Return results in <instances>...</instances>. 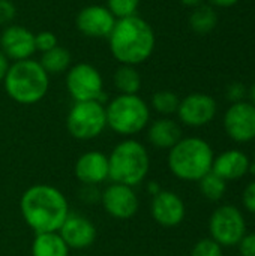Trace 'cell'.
Masks as SVG:
<instances>
[{"label": "cell", "instance_id": "26", "mask_svg": "<svg viewBox=\"0 0 255 256\" xmlns=\"http://www.w3.org/2000/svg\"><path fill=\"white\" fill-rule=\"evenodd\" d=\"M105 6L116 16V20H122L137 15L140 0H107Z\"/></svg>", "mask_w": 255, "mask_h": 256}, {"label": "cell", "instance_id": "21", "mask_svg": "<svg viewBox=\"0 0 255 256\" xmlns=\"http://www.w3.org/2000/svg\"><path fill=\"white\" fill-rule=\"evenodd\" d=\"M113 82L119 94H138L141 88V75L135 66L120 64L114 72Z\"/></svg>", "mask_w": 255, "mask_h": 256}, {"label": "cell", "instance_id": "24", "mask_svg": "<svg viewBox=\"0 0 255 256\" xmlns=\"http://www.w3.org/2000/svg\"><path fill=\"white\" fill-rule=\"evenodd\" d=\"M179 104H180V98L171 90H159L152 96L150 100V106L153 108V111H156L162 117H170L176 114Z\"/></svg>", "mask_w": 255, "mask_h": 256}, {"label": "cell", "instance_id": "8", "mask_svg": "<svg viewBox=\"0 0 255 256\" xmlns=\"http://www.w3.org/2000/svg\"><path fill=\"white\" fill-rule=\"evenodd\" d=\"M66 90L74 102L99 100L104 104V78L90 63H77L66 70Z\"/></svg>", "mask_w": 255, "mask_h": 256}, {"label": "cell", "instance_id": "16", "mask_svg": "<svg viewBox=\"0 0 255 256\" xmlns=\"http://www.w3.org/2000/svg\"><path fill=\"white\" fill-rule=\"evenodd\" d=\"M57 232L71 250L89 249L98 237L95 224L80 213H69Z\"/></svg>", "mask_w": 255, "mask_h": 256}, {"label": "cell", "instance_id": "30", "mask_svg": "<svg viewBox=\"0 0 255 256\" xmlns=\"http://www.w3.org/2000/svg\"><path fill=\"white\" fill-rule=\"evenodd\" d=\"M17 16V8L11 0H0V26H9Z\"/></svg>", "mask_w": 255, "mask_h": 256}, {"label": "cell", "instance_id": "5", "mask_svg": "<svg viewBox=\"0 0 255 256\" xmlns=\"http://www.w3.org/2000/svg\"><path fill=\"white\" fill-rule=\"evenodd\" d=\"M108 168L113 183L137 188L147 178L150 170L149 152L143 142L134 138H125L108 154Z\"/></svg>", "mask_w": 255, "mask_h": 256}, {"label": "cell", "instance_id": "36", "mask_svg": "<svg viewBox=\"0 0 255 256\" xmlns=\"http://www.w3.org/2000/svg\"><path fill=\"white\" fill-rule=\"evenodd\" d=\"M161 190H162V189H161V186H159V183H158V182H150V183H147V192H149V195H150V196L158 195Z\"/></svg>", "mask_w": 255, "mask_h": 256}, {"label": "cell", "instance_id": "17", "mask_svg": "<svg viewBox=\"0 0 255 256\" xmlns=\"http://www.w3.org/2000/svg\"><path fill=\"white\" fill-rule=\"evenodd\" d=\"M74 174L81 184L99 186L110 180L108 156L98 150L83 153L74 165Z\"/></svg>", "mask_w": 255, "mask_h": 256}, {"label": "cell", "instance_id": "32", "mask_svg": "<svg viewBox=\"0 0 255 256\" xmlns=\"http://www.w3.org/2000/svg\"><path fill=\"white\" fill-rule=\"evenodd\" d=\"M237 248L240 256H255V232H246Z\"/></svg>", "mask_w": 255, "mask_h": 256}, {"label": "cell", "instance_id": "27", "mask_svg": "<svg viewBox=\"0 0 255 256\" xmlns=\"http://www.w3.org/2000/svg\"><path fill=\"white\" fill-rule=\"evenodd\" d=\"M222 249L216 242H213L210 237L209 238H203L200 242H197L191 250V256H224Z\"/></svg>", "mask_w": 255, "mask_h": 256}, {"label": "cell", "instance_id": "14", "mask_svg": "<svg viewBox=\"0 0 255 256\" xmlns=\"http://www.w3.org/2000/svg\"><path fill=\"white\" fill-rule=\"evenodd\" d=\"M0 50L12 62L32 58L36 52L35 33L23 26L9 24L0 34Z\"/></svg>", "mask_w": 255, "mask_h": 256}, {"label": "cell", "instance_id": "6", "mask_svg": "<svg viewBox=\"0 0 255 256\" xmlns=\"http://www.w3.org/2000/svg\"><path fill=\"white\" fill-rule=\"evenodd\" d=\"M107 128L120 136H134L150 123V106L138 94H117L105 105Z\"/></svg>", "mask_w": 255, "mask_h": 256}, {"label": "cell", "instance_id": "3", "mask_svg": "<svg viewBox=\"0 0 255 256\" xmlns=\"http://www.w3.org/2000/svg\"><path fill=\"white\" fill-rule=\"evenodd\" d=\"M215 153L212 146L200 136H185L168 150L170 172L182 182H200L212 171Z\"/></svg>", "mask_w": 255, "mask_h": 256}, {"label": "cell", "instance_id": "19", "mask_svg": "<svg viewBox=\"0 0 255 256\" xmlns=\"http://www.w3.org/2000/svg\"><path fill=\"white\" fill-rule=\"evenodd\" d=\"M146 129L147 141L152 147L158 150H170L183 138L180 124L170 117H161L158 120H153Z\"/></svg>", "mask_w": 255, "mask_h": 256}, {"label": "cell", "instance_id": "25", "mask_svg": "<svg viewBox=\"0 0 255 256\" xmlns=\"http://www.w3.org/2000/svg\"><path fill=\"white\" fill-rule=\"evenodd\" d=\"M198 184H200V192H201V195L206 198V200H209V201H221L222 200V196L225 195V192H227V182L225 180H222L221 177H218L215 172H209V174H206L200 182H198Z\"/></svg>", "mask_w": 255, "mask_h": 256}, {"label": "cell", "instance_id": "10", "mask_svg": "<svg viewBox=\"0 0 255 256\" xmlns=\"http://www.w3.org/2000/svg\"><path fill=\"white\" fill-rule=\"evenodd\" d=\"M99 202L104 212L117 220H128L140 210V200L135 189L113 182L101 190Z\"/></svg>", "mask_w": 255, "mask_h": 256}, {"label": "cell", "instance_id": "28", "mask_svg": "<svg viewBox=\"0 0 255 256\" xmlns=\"http://www.w3.org/2000/svg\"><path fill=\"white\" fill-rule=\"evenodd\" d=\"M59 45V40H57V36L50 32V30H42L39 33H35V46H36V51L39 52H47L53 48H56Z\"/></svg>", "mask_w": 255, "mask_h": 256}, {"label": "cell", "instance_id": "15", "mask_svg": "<svg viewBox=\"0 0 255 256\" xmlns=\"http://www.w3.org/2000/svg\"><path fill=\"white\" fill-rule=\"evenodd\" d=\"M150 214L158 225L164 228H174L183 222L186 207L183 200L176 192L162 189L158 195L152 196Z\"/></svg>", "mask_w": 255, "mask_h": 256}, {"label": "cell", "instance_id": "33", "mask_svg": "<svg viewBox=\"0 0 255 256\" xmlns=\"http://www.w3.org/2000/svg\"><path fill=\"white\" fill-rule=\"evenodd\" d=\"M242 204L251 214H255V180L245 188L242 194Z\"/></svg>", "mask_w": 255, "mask_h": 256}, {"label": "cell", "instance_id": "29", "mask_svg": "<svg viewBox=\"0 0 255 256\" xmlns=\"http://www.w3.org/2000/svg\"><path fill=\"white\" fill-rule=\"evenodd\" d=\"M248 96V88L243 82L240 81H234L231 82L228 87H227V99L231 102V104H236V102H242L245 100V98Z\"/></svg>", "mask_w": 255, "mask_h": 256}, {"label": "cell", "instance_id": "20", "mask_svg": "<svg viewBox=\"0 0 255 256\" xmlns=\"http://www.w3.org/2000/svg\"><path fill=\"white\" fill-rule=\"evenodd\" d=\"M69 252L71 249L59 232L35 234L30 248L32 256H69Z\"/></svg>", "mask_w": 255, "mask_h": 256}, {"label": "cell", "instance_id": "31", "mask_svg": "<svg viewBox=\"0 0 255 256\" xmlns=\"http://www.w3.org/2000/svg\"><path fill=\"white\" fill-rule=\"evenodd\" d=\"M78 196L86 204H95V202H99L101 201V190L98 189V186L81 184V189L78 192Z\"/></svg>", "mask_w": 255, "mask_h": 256}, {"label": "cell", "instance_id": "34", "mask_svg": "<svg viewBox=\"0 0 255 256\" xmlns=\"http://www.w3.org/2000/svg\"><path fill=\"white\" fill-rule=\"evenodd\" d=\"M11 63H9V58L3 54V51L0 50V82H3L6 74H8V69H9Z\"/></svg>", "mask_w": 255, "mask_h": 256}, {"label": "cell", "instance_id": "37", "mask_svg": "<svg viewBox=\"0 0 255 256\" xmlns=\"http://www.w3.org/2000/svg\"><path fill=\"white\" fill-rule=\"evenodd\" d=\"M185 6H188V8H197V6H201V4H204V2L206 0H180Z\"/></svg>", "mask_w": 255, "mask_h": 256}, {"label": "cell", "instance_id": "12", "mask_svg": "<svg viewBox=\"0 0 255 256\" xmlns=\"http://www.w3.org/2000/svg\"><path fill=\"white\" fill-rule=\"evenodd\" d=\"M218 112L216 100L206 93H191L180 99L177 108L179 122L188 128H203L209 124Z\"/></svg>", "mask_w": 255, "mask_h": 256}, {"label": "cell", "instance_id": "1", "mask_svg": "<svg viewBox=\"0 0 255 256\" xmlns=\"http://www.w3.org/2000/svg\"><path fill=\"white\" fill-rule=\"evenodd\" d=\"M20 213L24 224L35 232H57L69 216V202L65 194L53 184L29 186L20 198Z\"/></svg>", "mask_w": 255, "mask_h": 256}, {"label": "cell", "instance_id": "11", "mask_svg": "<svg viewBox=\"0 0 255 256\" xmlns=\"http://www.w3.org/2000/svg\"><path fill=\"white\" fill-rule=\"evenodd\" d=\"M224 130L239 144H246L255 140V106L248 102H236L228 106L224 114Z\"/></svg>", "mask_w": 255, "mask_h": 256}, {"label": "cell", "instance_id": "35", "mask_svg": "<svg viewBox=\"0 0 255 256\" xmlns=\"http://www.w3.org/2000/svg\"><path fill=\"white\" fill-rule=\"evenodd\" d=\"M213 6H218V8H231L234 6L239 0H209Z\"/></svg>", "mask_w": 255, "mask_h": 256}, {"label": "cell", "instance_id": "2", "mask_svg": "<svg viewBox=\"0 0 255 256\" xmlns=\"http://www.w3.org/2000/svg\"><path fill=\"white\" fill-rule=\"evenodd\" d=\"M107 39L111 56L120 64L129 66L147 62L156 46L152 26L138 15L117 20Z\"/></svg>", "mask_w": 255, "mask_h": 256}, {"label": "cell", "instance_id": "13", "mask_svg": "<svg viewBox=\"0 0 255 256\" xmlns=\"http://www.w3.org/2000/svg\"><path fill=\"white\" fill-rule=\"evenodd\" d=\"M116 21V16L108 10L107 6L89 4L78 12L75 26L78 32L87 38L104 39L110 36Z\"/></svg>", "mask_w": 255, "mask_h": 256}, {"label": "cell", "instance_id": "39", "mask_svg": "<svg viewBox=\"0 0 255 256\" xmlns=\"http://www.w3.org/2000/svg\"><path fill=\"white\" fill-rule=\"evenodd\" d=\"M252 162H254V164H255V152H254V160H252Z\"/></svg>", "mask_w": 255, "mask_h": 256}, {"label": "cell", "instance_id": "7", "mask_svg": "<svg viewBox=\"0 0 255 256\" xmlns=\"http://www.w3.org/2000/svg\"><path fill=\"white\" fill-rule=\"evenodd\" d=\"M66 129L78 141H92L107 129L105 105L99 100L74 102L66 116Z\"/></svg>", "mask_w": 255, "mask_h": 256}, {"label": "cell", "instance_id": "22", "mask_svg": "<svg viewBox=\"0 0 255 256\" xmlns=\"http://www.w3.org/2000/svg\"><path fill=\"white\" fill-rule=\"evenodd\" d=\"M39 63L48 75H59L72 66V56L65 46L57 45L56 48L44 52Z\"/></svg>", "mask_w": 255, "mask_h": 256}, {"label": "cell", "instance_id": "18", "mask_svg": "<svg viewBox=\"0 0 255 256\" xmlns=\"http://www.w3.org/2000/svg\"><path fill=\"white\" fill-rule=\"evenodd\" d=\"M249 158L243 152L233 148L215 156L212 172H215L225 182H233L243 178L249 172Z\"/></svg>", "mask_w": 255, "mask_h": 256}, {"label": "cell", "instance_id": "23", "mask_svg": "<svg viewBox=\"0 0 255 256\" xmlns=\"http://www.w3.org/2000/svg\"><path fill=\"white\" fill-rule=\"evenodd\" d=\"M189 26L197 34H207L218 26V14L210 4L197 6L189 15Z\"/></svg>", "mask_w": 255, "mask_h": 256}, {"label": "cell", "instance_id": "38", "mask_svg": "<svg viewBox=\"0 0 255 256\" xmlns=\"http://www.w3.org/2000/svg\"><path fill=\"white\" fill-rule=\"evenodd\" d=\"M248 94H249V102L255 106V81L252 82V86L249 87V90H248Z\"/></svg>", "mask_w": 255, "mask_h": 256}, {"label": "cell", "instance_id": "9", "mask_svg": "<svg viewBox=\"0 0 255 256\" xmlns=\"http://www.w3.org/2000/svg\"><path fill=\"white\" fill-rule=\"evenodd\" d=\"M209 232L210 238L221 248L237 246L246 234V220L243 213L231 204L218 207L209 219Z\"/></svg>", "mask_w": 255, "mask_h": 256}, {"label": "cell", "instance_id": "4", "mask_svg": "<svg viewBox=\"0 0 255 256\" xmlns=\"http://www.w3.org/2000/svg\"><path fill=\"white\" fill-rule=\"evenodd\" d=\"M6 94L20 105L41 102L50 90V75L38 60L12 62L3 80Z\"/></svg>", "mask_w": 255, "mask_h": 256}]
</instances>
